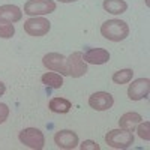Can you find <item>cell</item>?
<instances>
[{
  "label": "cell",
  "mask_w": 150,
  "mask_h": 150,
  "mask_svg": "<svg viewBox=\"0 0 150 150\" xmlns=\"http://www.w3.org/2000/svg\"><path fill=\"white\" fill-rule=\"evenodd\" d=\"M84 62L90 65H104L110 60V53L104 48H89L83 54Z\"/></svg>",
  "instance_id": "obj_11"
},
{
  "label": "cell",
  "mask_w": 150,
  "mask_h": 150,
  "mask_svg": "<svg viewBox=\"0 0 150 150\" xmlns=\"http://www.w3.org/2000/svg\"><path fill=\"white\" fill-rule=\"evenodd\" d=\"M18 140L21 144L27 146L33 150H42L44 146H45V137L44 134L36 129V128H26L23 129L20 134H18Z\"/></svg>",
  "instance_id": "obj_4"
},
{
  "label": "cell",
  "mask_w": 150,
  "mask_h": 150,
  "mask_svg": "<svg viewBox=\"0 0 150 150\" xmlns=\"http://www.w3.org/2000/svg\"><path fill=\"white\" fill-rule=\"evenodd\" d=\"M150 90V80L149 78H138L132 81L128 87V98L131 101H140L143 98H147Z\"/></svg>",
  "instance_id": "obj_8"
},
{
  "label": "cell",
  "mask_w": 150,
  "mask_h": 150,
  "mask_svg": "<svg viewBox=\"0 0 150 150\" xmlns=\"http://www.w3.org/2000/svg\"><path fill=\"white\" fill-rule=\"evenodd\" d=\"M50 110L53 112H57V114H66V112L71 111L72 108V102L68 101L65 98H53L48 104Z\"/></svg>",
  "instance_id": "obj_14"
},
{
  "label": "cell",
  "mask_w": 150,
  "mask_h": 150,
  "mask_svg": "<svg viewBox=\"0 0 150 150\" xmlns=\"http://www.w3.org/2000/svg\"><path fill=\"white\" fill-rule=\"evenodd\" d=\"M87 74V63L84 62L83 53L75 51L72 53L65 62V75H69L72 78H80Z\"/></svg>",
  "instance_id": "obj_3"
},
{
  "label": "cell",
  "mask_w": 150,
  "mask_h": 150,
  "mask_svg": "<svg viewBox=\"0 0 150 150\" xmlns=\"http://www.w3.org/2000/svg\"><path fill=\"white\" fill-rule=\"evenodd\" d=\"M112 104H114V99L107 92H96L89 98V105L96 111L110 110L112 107Z\"/></svg>",
  "instance_id": "obj_9"
},
{
  "label": "cell",
  "mask_w": 150,
  "mask_h": 150,
  "mask_svg": "<svg viewBox=\"0 0 150 150\" xmlns=\"http://www.w3.org/2000/svg\"><path fill=\"white\" fill-rule=\"evenodd\" d=\"M23 18V12L15 5H3L0 6V21L6 23H17Z\"/></svg>",
  "instance_id": "obj_12"
},
{
  "label": "cell",
  "mask_w": 150,
  "mask_h": 150,
  "mask_svg": "<svg viewBox=\"0 0 150 150\" xmlns=\"http://www.w3.org/2000/svg\"><path fill=\"white\" fill-rule=\"evenodd\" d=\"M9 117V107L6 104H2L0 102V125L5 123Z\"/></svg>",
  "instance_id": "obj_21"
},
{
  "label": "cell",
  "mask_w": 150,
  "mask_h": 150,
  "mask_svg": "<svg viewBox=\"0 0 150 150\" xmlns=\"http://www.w3.org/2000/svg\"><path fill=\"white\" fill-rule=\"evenodd\" d=\"M65 62L66 57L60 53H48L42 57V63L47 69L60 72L62 75H65Z\"/></svg>",
  "instance_id": "obj_10"
},
{
  "label": "cell",
  "mask_w": 150,
  "mask_h": 150,
  "mask_svg": "<svg viewBox=\"0 0 150 150\" xmlns=\"http://www.w3.org/2000/svg\"><path fill=\"white\" fill-rule=\"evenodd\" d=\"M15 35V27L12 23H6V21H0V38L9 39Z\"/></svg>",
  "instance_id": "obj_18"
},
{
  "label": "cell",
  "mask_w": 150,
  "mask_h": 150,
  "mask_svg": "<svg viewBox=\"0 0 150 150\" xmlns=\"http://www.w3.org/2000/svg\"><path fill=\"white\" fill-rule=\"evenodd\" d=\"M80 149L81 150H99L101 147H99L98 143L92 141V140H84L81 144H80Z\"/></svg>",
  "instance_id": "obj_20"
},
{
  "label": "cell",
  "mask_w": 150,
  "mask_h": 150,
  "mask_svg": "<svg viewBox=\"0 0 150 150\" xmlns=\"http://www.w3.org/2000/svg\"><path fill=\"white\" fill-rule=\"evenodd\" d=\"M62 3H72V2H77V0H59Z\"/></svg>",
  "instance_id": "obj_23"
},
{
  "label": "cell",
  "mask_w": 150,
  "mask_h": 150,
  "mask_svg": "<svg viewBox=\"0 0 150 150\" xmlns=\"http://www.w3.org/2000/svg\"><path fill=\"white\" fill-rule=\"evenodd\" d=\"M101 35L108 41L120 42L129 35L128 24L122 20H108L101 26Z\"/></svg>",
  "instance_id": "obj_1"
},
{
  "label": "cell",
  "mask_w": 150,
  "mask_h": 150,
  "mask_svg": "<svg viewBox=\"0 0 150 150\" xmlns=\"http://www.w3.org/2000/svg\"><path fill=\"white\" fill-rule=\"evenodd\" d=\"M132 75H134V71L132 69H120L117 72H114V75H112V81H114L116 84H126L132 80Z\"/></svg>",
  "instance_id": "obj_17"
},
{
  "label": "cell",
  "mask_w": 150,
  "mask_h": 150,
  "mask_svg": "<svg viewBox=\"0 0 150 150\" xmlns=\"http://www.w3.org/2000/svg\"><path fill=\"white\" fill-rule=\"evenodd\" d=\"M54 143L59 149H65V150H72L80 144L78 135L69 131V129H62L59 132H56L54 135Z\"/></svg>",
  "instance_id": "obj_7"
},
{
  "label": "cell",
  "mask_w": 150,
  "mask_h": 150,
  "mask_svg": "<svg viewBox=\"0 0 150 150\" xmlns=\"http://www.w3.org/2000/svg\"><path fill=\"white\" fill-rule=\"evenodd\" d=\"M137 132H138L140 138H143L144 141H149L150 140V122L149 120L140 122L137 125Z\"/></svg>",
  "instance_id": "obj_19"
},
{
  "label": "cell",
  "mask_w": 150,
  "mask_h": 150,
  "mask_svg": "<svg viewBox=\"0 0 150 150\" xmlns=\"http://www.w3.org/2000/svg\"><path fill=\"white\" fill-rule=\"evenodd\" d=\"M5 90H6V87H5V84L0 81V96H2L3 93H5Z\"/></svg>",
  "instance_id": "obj_22"
},
{
  "label": "cell",
  "mask_w": 150,
  "mask_h": 150,
  "mask_svg": "<svg viewBox=\"0 0 150 150\" xmlns=\"http://www.w3.org/2000/svg\"><path fill=\"white\" fill-rule=\"evenodd\" d=\"M102 6L107 12H110L112 15H120L128 9V3L125 0H104Z\"/></svg>",
  "instance_id": "obj_15"
},
{
  "label": "cell",
  "mask_w": 150,
  "mask_h": 150,
  "mask_svg": "<svg viewBox=\"0 0 150 150\" xmlns=\"http://www.w3.org/2000/svg\"><path fill=\"white\" fill-rule=\"evenodd\" d=\"M50 29H51V23L44 17H32L24 23V30L30 36H45Z\"/></svg>",
  "instance_id": "obj_6"
},
{
  "label": "cell",
  "mask_w": 150,
  "mask_h": 150,
  "mask_svg": "<svg viewBox=\"0 0 150 150\" xmlns=\"http://www.w3.org/2000/svg\"><path fill=\"white\" fill-rule=\"evenodd\" d=\"M105 143L112 149H128L134 144V134L126 129H111L105 135Z\"/></svg>",
  "instance_id": "obj_2"
},
{
  "label": "cell",
  "mask_w": 150,
  "mask_h": 150,
  "mask_svg": "<svg viewBox=\"0 0 150 150\" xmlns=\"http://www.w3.org/2000/svg\"><path fill=\"white\" fill-rule=\"evenodd\" d=\"M57 6L54 0H29L24 5V14H27L29 17H42L54 12Z\"/></svg>",
  "instance_id": "obj_5"
},
{
  "label": "cell",
  "mask_w": 150,
  "mask_h": 150,
  "mask_svg": "<svg viewBox=\"0 0 150 150\" xmlns=\"http://www.w3.org/2000/svg\"><path fill=\"white\" fill-rule=\"evenodd\" d=\"M143 120V117L138 114V112H125V114L119 119V126L122 129H126V131H134L137 128V125Z\"/></svg>",
  "instance_id": "obj_13"
},
{
  "label": "cell",
  "mask_w": 150,
  "mask_h": 150,
  "mask_svg": "<svg viewBox=\"0 0 150 150\" xmlns=\"http://www.w3.org/2000/svg\"><path fill=\"white\" fill-rule=\"evenodd\" d=\"M42 83L51 89H60L63 86V77L57 72H45L42 77H41Z\"/></svg>",
  "instance_id": "obj_16"
}]
</instances>
